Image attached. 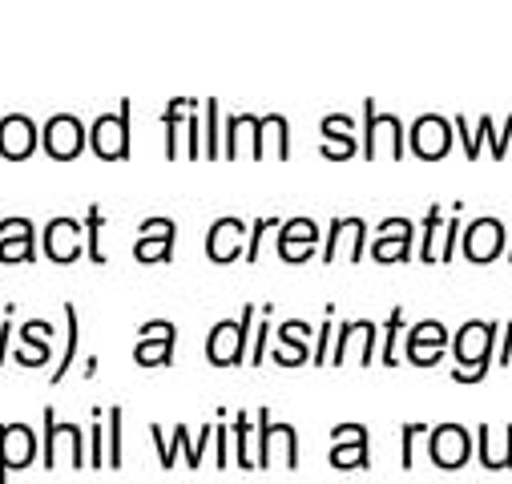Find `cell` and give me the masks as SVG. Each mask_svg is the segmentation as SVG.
Returning a JSON list of instances; mask_svg holds the SVG:
<instances>
[{
    "label": "cell",
    "instance_id": "6da1fadb",
    "mask_svg": "<svg viewBox=\"0 0 512 484\" xmlns=\"http://www.w3.org/2000/svg\"><path fill=\"white\" fill-rule=\"evenodd\" d=\"M496 335H500V323L496 319H468L456 339H452V355H456V372L452 380L456 384H480L496 359Z\"/></svg>",
    "mask_w": 512,
    "mask_h": 484
},
{
    "label": "cell",
    "instance_id": "7a4b0ae2",
    "mask_svg": "<svg viewBox=\"0 0 512 484\" xmlns=\"http://www.w3.org/2000/svg\"><path fill=\"white\" fill-rule=\"evenodd\" d=\"M259 319V307L246 303L238 319H222L214 323L210 339H206V359L214 368H242L246 363V351H250V327Z\"/></svg>",
    "mask_w": 512,
    "mask_h": 484
},
{
    "label": "cell",
    "instance_id": "3957f363",
    "mask_svg": "<svg viewBox=\"0 0 512 484\" xmlns=\"http://www.w3.org/2000/svg\"><path fill=\"white\" fill-rule=\"evenodd\" d=\"M259 468H299V432L295 424L271 420V408H259V452H254Z\"/></svg>",
    "mask_w": 512,
    "mask_h": 484
},
{
    "label": "cell",
    "instance_id": "277c9868",
    "mask_svg": "<svg viewBox=\"0 0 512 484\" xmlns=\"http://www.w3.org/2000/svg\"><path fill=\"white\" fill-rule=\"evenodd\" d=\"M404 158V121L396 113H379L375 101H363V158Z\"/></svg>",
    "mask_w": 512,
    "mask_h": 484
},
{
    "label": "cell",
    "instance_id": "5b68a950",
    "mask_svg": "<svg viewBox=\"0 0 512 484\" xmlns=\"http://www.w3.org/2000/svg\"><path fill=\"white\" fill-rule=\"evenodd\" d=\"M130 113H134V105L121 101L117 113H101L89 126V146L101 162H125L130 158Z\"/></svg>",
    "mask_w": 512,
    "mask_h": 484
},
{
    "label": "cell",
    "instance_id": "8992f818",
    "mask_svg": "<svg viewBox=\"0 0 512 484\" xmlns=\"http://www.w3.org/2000/svg\"><path fill=\"white\" fill-rule=\"evenodd\" d=\"M460 247L472 267H488V263L504 259V251H508V226L500 218H476L460 234Z\"/></svg>",
    "mask_w": 512,
    "mask_h": 484
},
{
    "label": "cell",
    "instance_id": "52a82bcc",
    "mask_svg": "<svg viewBox=\"0 0 512 484\" xmlns=\"http://www.w3.org/2000/svg\"><path fill=\"white\" fill-rule=\"evenodd\" d=\"M89 146V130L81 126L77 113H53L41 130V150L53 158V162H73L81 158V150Z\"/></svg>",
    "mask_w": 512,
    "mask_h": 484
},
{
    "label": "cell",
    "instance_id": "ba28073f",
    "mask_svg": "<svg viewBox=\"0 0 512 484\" xmlns=\"http://www.w3.org/2000/svg\"><path fill=\"white\" fill-rule=\"evenodd\" d=\"M41 428H45V468L61 464V452H69L73 468H85V432L77 424H61L53 408L41 412Z\"/></svg>",
    "mask_w": 512,
    "mask_h": 484
},
{
    "label": "cell",
    "instance_id": "9c48e42d",
    "mask_svg": "<svg viewBox=\"0 0 512 484\" xmlns=\"http://www.w3.org/2000/svg\"><path fill=\"white\" fill-rule=\"evenodd\" d=\"M81 230H85V226H81L77 218H69V214L49 218V222H45V230H41L45 259H49V263H57V267L77 263V259L85 255V238H81Z\"/></svg>",
    "mask_w": 512,
    "mask_h": 484
},
{
    "label": "cell",
    "instance_id": "30bf717a",
    "mask_svg": "<svg viewBox=\"0 0 512 484\" xmlns=\"http://www.w3.org/2000/svg\"><path fill=\"white\" fill-rule=\"evenodd\" d=\"M404 146H412V154L424 158V162H440L452 150V121L440 117V113L416 117V126H412V134H408Z\"/></svg>",
    "mask_w": 512,
    "mask_h": 484
},
{
    "label": "cell",
    "instance_id": "8fae6325",
    "mask_svg": "<svg viewBox=\"0 0 512 484\" xmlns=\"http://www.w3.org/2000/svg\"><path fill=\"white\" fill-rule=\"evenodd\" d=\"M428 452L436 468H464L472 460V432L464 424H440L428 432Z\"/></svg>",
    "mask_w": 512,
    "mask_h": 484
},
{
    "label": "cell",
    "instance_id": "7c38bea8",
    "mask_svg": "<svg viewBox=\"0 0 512 484\" xmlns=\"http://www.w3.org/2000/svg\"><path fill=\"white\" fill-rule=\"evenodd\" d=\"M41 146V130L29 113H5L0 117V158L9 162H25L33 158V150Z\"/></svg>",
    "mask_w": 512,
    "mask_h": 484
},
{
    "label": "cell",
    "instance_id": "4fadbf2b",
    "mask_svg": "<svg viewBox=\"0 0 512 484\" xmlns=\"http://www.w3.org/2000/svg\"><path fill=\"white\" fill-rule=\"evenodd\" d=\"M375 339H379V323L375 319H347L343 327H339V339H335V351L327 355L335 368H343L347 363V355H351V347L359 343V363L367 368V363H375Z\"/></svg>",
    "mask_w": 512,
    "mask_h": 484
},
{
    "label": "cell",
    "instance_id": "5bb4252c",
    "mask_svg": "<svg viewBox=\"0 0 512 484\" xmlns=\"http://www.w3.org/2000/svg\"><path fill=\"white\" fill-rule=\"evenodd\" d=\"M37 456V440L29 424H0V484H9V472L29 468Z\"/></svg>",
    "mask_w": 512,
    "mask_h": 484
},
{
    "label": "cell",
    "instance_id": "9a60e30c",
    "mask_svg": "<svg viewBox=\"0 0 512 484\" xmlns=\"http://www.w3.org/2000/svg\"><path fill=\"white\" fill-rule=\"evenodd\" d=\"M246 255V222L242 218H218L206 234V259L214 267H230Z\"/></svg>",
    "mask_w": 512,
    "mask_h": 484
},
{
    "label": "cell",
    "instance_id": "2e32d148",
    "mask_svg": "<svg viewBox=\"0 0 512 484\" xmlns=\"http://www.w3.org/2000/svg\"><path fill=\"white\" fill-rule=\"evenodd\" d=\"M363 238H367L363 218H335L331 234H327V247H323V263H335V259L359 263L363 259Z\"/></svg>",
    "mask_w": 512,
    "mask_h": 484
},
{
    "label": "cell",
    "instance_id": "e0dca14e",
    "mask_svg": "<svg viewBox=\"0 0 512 484\" xmlns=\"http://www.w3.org/2000/svg\"><path fill=\"white\" fill-rule=\"evenodd\" d=\"M472 452L480 456V464H484L488 472H508V468H512V424H504L500 432H492L488 424H480Z\"/></svg>",
    "mask_w": 512,
    "mask_h": 484
},
{
    "label": "cell",
    "instance_id": "ac0fdd59",
    "mask_svg": "<svg viewBox=\"0 0 512 484\" xmlns=\"http://www.w3.org/2000/svg\"><path fill=\"white\" fill-rule=\"evenodd\" d=\"M226 158H242L250 154L254 162L263 158V146H259V117L254 113H230L226 117Z\"/></svg>",
    "mask_w": 512,
    "mask_h": 484
},
{
    "label": "cell",
    "instance_id": "d6986e66",
    "mask_svg": "<svg viewBox=\"0 0 512 484\" xmlns=\"http://www.w3.org/2000/svg\"><path fill=\"white\" fill-rule=\"evenodd\" d=\"M259 146H263V158H267V154H275L279 162L291 158V126H287L283 113L259 117Z\"/></svg>",
    "mask_w": 512,
    "mask_h": 484
},
{
    "label": "cell",
    "instance_id": "ffe728a7",
    "mask_svg": "<svg viewBox=\"0 0 512 484\" xmlns=\"http://www.w3.org/2000/svg\"><path fill=\"white\" fill-rule=\"evenodd\" d=\"M408 355L412 351H448V327L440 319H420L412 331H408Z\"/></svg>",
    "mask_w": 512,
    "mask_h": 484
},
{
    "label": "cell",
    "instance_id": "44dd1931",
    "mask_svg": "<svg viewBox=\"0 0 512 484\" xmlns=\"http://www.w3.org/2000/svg\"><path fill=\"white\" fill-rule=\"evenodd\" d=\"M335 468H371V436H359V440H343V444H331V456H327Z\"/></svg>",
    "mask_w": 512,
    "mask_h": 484
},
{
    "label": "cell",
    "instance_id": "7402d4cb",
    "mask_svg": "<svg viewBox=\"0 0 512 484\" xmlns=\"http://www.w3.org/2000/svg\"><path fill=\"white\" fill-rule=\"evenodd\" d=\"M315 242H319V226L311 218L279 222V247H315Z\"/></svg>",
    "mask_w": 512,
    "mask_h": 484
},
{
    "label": "cell",
    "instance_id": "603a6c76",
    "mask_svg": "<svg viewBox=\"0 0 512 484\" xmlns=\"http://www.w3.org/2000/svg\"><path fill=\"white\" fill-rule=\"evenodd\" d=\"M371 259H375L379 267L408 263V259H412V234H408V238H375V242H371Z\"/></svg>",
    "mask_w": 512,
    "mask_h": 484
},
{
    "label": "cell",
    "instance_id": "cb8c5ba5",
    "mask_svg": "<svg viewBox=\"0 0 512 484\" xmlns=\"http://www.w3.org/2000/svg\"><path fill=\"white\" fill-rule=\"evenodd\" d=\"M65 319H69L65 355H61V363H57V372H53V380H49V384H61V380L69 376V368H73V355H77V343H81V319H77V307H73V303H65Z\"/></svg>",
    "mask_w": 512,
    "mask_h": 484
},
{
    "label": "cell",
    "instance_id": "d4e9b609",
    "mask_svg": "<svg viewBox=\"0 0 512 484\" xmlns=\"http://www.w3.org/2000/svg\"><path fill=\"white\" fill-rule=\"evenodd\" d=\"M400 331H404V307H392V315L383 319V347L375 355L383 368H396V363H400V355H396V335Z\"/></svg>",
    "mask_w": 512,
    "mask_h": 484
},
{
    "label": "cell",
    "instance_id": "484cf974",
    "mask_svg": "<svg viewBox=\"0 0 512 484\" xmlns=\"http://www.w3.org/2000/svg\"><path fill=\"white\" fill-rule=\"evenodd\" d=\"M134 359L142 363V368H170L174 363V343L170 339H138Z\"/></svg>",
    "mask_w": 512,
    "mask_h": 484
},
{
    "label": "cell",
    "instance_id": "4316f807",
    "mask_svg": "<svg viewBox=\"0 0 512 484\" xmlns=\"http://www.w3.org/2000/svg\"><path fill=\"white\" fill-rule=\"evenodd\" d=\"M81 226H85V259L101 267V263H105V251H101V226H105V214H101V206H89Z\"/></svg>",
    "mask_w": 512,
    "mask_h": 484
},
{
    "label": "cell",
    "instance_id": "83f0119b",
    "mask_svg": "<svg viewBox=\"0 0 512 484\" xmlns=\"http://www.w3.org/2000/svg\"><path fill=\"white\" fill-rule=\"evenodd\" d=\"M234 444H238V452H234L238 468H259V464H254V424H250L246 412L234 416Z\"/></svg>",
    "mask_w": 512,
    "mask_h": 484
},
{
    "label": "cell",
    "instance_id": "f1b7e54d",
    "mask_svg": "<svg viewBox=\"0 0 512 484\" xmlns=\"http://www.w3.org/2000/svg\"><path fill=\"white\" fill-rule=\"evenodd\" d=\"M444 230V206H432L424 218V234H420V263H436V242Z\"/></svg>",
    "mask_w": 512,
    "mask_h": 484
},
{
    "label": "cell",
    "instance_id": "f546056e",
    "mask_svg": "<svg viewBox=\"0 0 512 484\" xmlns=\"http://www.w3.org/2000/svg\"><path fill=\"white\" fill-rule=\"evenodd\" d=\"M37 259V238H0V263L5 267H21Z\"/></svg>",
    "mask_w": 512,
    "mask_h": 484
},
{
    "label": "cell",
    "instance_id": "4dcf8cb0",
    "mask_svg": "<svg viewBox=\"0 0 512 484\" xmlns=\"http://www.w3.org/2000/svg\"><path fill=\"white\" fill-rule=\"evenodd\" d=\"M134 259L138 263H170L174 259V238H138L134 242Z\"/></svg>",
    "mask_w": 512,
    "mask_h": 484
},
{
    "label": "cell",
    "instance_id": "1f68e13d",
    "mask_svg": "<svg viewBox=\"0 0 512 484\" xmlns=\"http://www.w3.org/2000/svg\"><path fill=\"white\" fill-rule=\"evenodd\" d=\"M93 416H97V420H93V428L85 432V464H89V468H105V424H101L105 412L93 408Z\"/></svg>",
    "mask_w": 512,
    "mask_h": 484
},
{
    "label": "cell",
    "instance_id": "d6a6232c",
    "mask_svg": "<svg viewBox=\"0 0 512 484\" xmlns=\"http://www.w3.org/2000/svg\"><path fill=\"white\" fill-rule=\"evenodd\" d=\"M202 113H206V126H202V158H218L222 154V142H218V134H222V126H218V101L210 97L206 105H202Z\"/></svg>",
    "mask_w": 512,
    "mask_h": 484
},
{
    "label": "cell",
    "instance_id": "836d02e7",
    "mask_svg": "<svg viewBox=\"0 0 512 484\" xmlns=\"http://www.w3.org/2000/svg\"><path fill=\"white\" fill-rule=\"evenodd\" d=\"M311 323L307 319H287L279 327V347H291V351H311Z\"/></svg>",
    "mask_w": 512,
    "mask_h": 484
},
{
    "label": "cell",
    "instance_id": "e575fe53",
    "mask_svg": "<svg viewBox=\"0 0 512 484\" xmlns=\"http://www.w3.org/2000/svg\"><path fill=\"white\" fill-rule=\"evenodd\" d=\"M355 150H359L355 134H323V158L347 162V158H355Z\"/></svg>",
    "mask_w": 512,
    "mask_h": 484
},
{
    "label": "cell",
    "instance_id": "d590c367",
    "mask_svg": "<svg viewBox=\"0 0 512 484\" xmlns=\"http://www.w3.org/2000/svg\"><path fill=\"white\" fill-rule=\"evenodd\" d=\"M121 408H109L105 412V428H109V456H105V464L109 468H121Z\"/></svg>",
    "mask_w": 512,
    "mask_h": 484
},
{
    "label": "cell",
    "instance_id": "8d00e7d4",
    "mask_svg": "<svg viewBox=\"0 0 512 484\" xmlns=\"http://www.w3.org/2000/svg\"><path fill=\"white\" fill-rule=\"evenodd\" d=\"M420 436H428V424H404V428H400V440H404L400 464H404V468H416V444H420Z\"/></svg>",
    "mask_w": 512,
    "mask_h": 484
},
{
    "label": "cell",
    "instance_id": "74e56055",
    "mask_svg": "<svg viewBox=\"0 0 512 484\" xmlns=\"http://www.w3.org/2000/svg\"><path fill=\"white\" fill-rule=\"evenodd\" d=\"M275 222H279V218H259V222L250 226V242H246V255H242L246 263H259V247H263V238H267V230H271Z\"/></svg>",
    "mask_w": 512,
    "mask_h": 484
},
{
    "label": "cell",
    "instance_id": "f35d334b",
    "mask_svg": "<svg viewBox=\"0 0 512 484\" xmlns=\"http://www.w3.org/2000/svg\"><path fill=\"white\" fill-rule=\"evenodd\" d=\"M456 242H460V218H448V222H444V242L436 247V263H452Z\"/></svg>",
    "mask_w": 512,
    "mask_h": 484
},
{
    "label": "cell",
    "instance_id": "ab89813d",
    "mask_svg": "<svg viewBox=\"0 0 512 484\" xmlns=\"http://www.w3.org/2000/svg\"><path fill=\"white\" fill-rule=\"evenodd\" d=\"M138 238H178V222L174 218H146L138 226Z\"/></svg>",
    "mask_w": 512,
    "mask_h": 484
},
{
    "label": "cell",
    "instance_id": "60d3db41",
    "mask_svg": "<svg viewBox=\"0 0 512 484\" xmlns=\"http://www.w3.org/2000/svg\"><path fill=\"white\" fill-rule=\"evenodd\" d=\"M408 234H416V222L412 218H383L375 226V238H408Z\"/></svg>",
    "mask_w": 512,
    "mask_h": 484
},
{
    "label": "cell",
    "instance_id": "b9f144b4",
    "mask_svg": "<svg viewBox=\"0 0 512 484\" xmlns=\"http://www.w3.org/2000/svg\"><path fill=\"white\" fill-rule=\"evenodd\" d=\"M267 335H271V323H267V315H263V319H259V335H254V343H250V351H246L250 368H259V363L267 359Z\"/></svg>",
    "mask_w": 512,
    "mask_h": 484
},
{
    "label": "cell",
    "instance_id": "7bdbcfd3",
    "mask_svg": "<svg viewBox=\"0 0 512 484\" xmlns=\"http://www.w3.org/2000/svg\"><path fill=\"white\" fill-rule=\"evenodd\" d=\"M138 339H170V343H178V327L166 323V319H150V323L138 327Z\"/></svg>",
    "mask_w": 512,
    "mask_h": 484
},
{
    "label": "cell",
    "instance_id": "ee69618b",
    "mask_svg": "<svg viewBox=\"0 0 512 484\" xmlns=\"http://www.w3.org/2000/svg\"><path fill=\"white\" fill-rule=\"evenodd\" d=\"M0 238H37V226L29 218H0Z\"/></svg>",
    "mask_w": 512,
    "mask_h": 484
},
{
    "label": "cell",
    "instance_id": "f6af8a7d",
    "mask_svg": "<svg viewBox=\"0 0 512 484\" xmlns=\"http://www.w3.org/2000/svg\"><path fill=\"white\" fill-rule=\"evenodd\" d=\"M327 351H331V319H323V327L315 335V347H311V363H315V368H323V363H327Z\"/></svg>",
    "mask_w": 512,
    "mask_h": 484
},
{
    "label": "cell",
    "instance_id": "bcb514c9",
    "mask_svg": "<svg viewBox=\"0 0 512 484\" xmlns=\"http://www.w3.org/2000/svg\"><path fill=\"white\" fill-rule=\"evenodd\" d=\"M150 436H154V448H158V464H162V468H174V464H178V448H174V444H166V436H162V428H158V424L150 428Z\"/></svg>",
    "mask_w": 512,
    "mask_h": 484
},
{
    "label": "cell",
    "instance_id": "7dc6e473",
    "mask_svg": "<svg viewBox=\"0 0 512 484\" xmlns=\"http://www.w3.org/2000/svg\"><path fill=\"white\" fill-rule=\"evenodd\" d=\"M319 130H323V134H355V121H351L347 113H327V117L319 121Z\"/></svg>",
    "mask_w": 512,
    "mask_h": 484
},
{
    "label": "cell",
    "instance_id": "c3c4849f",
    "mask_svg": "<svg viewBox=\"0 0 512 484\" xmlns=\"http://www.w3.org/2000/svg\"><path fill=\"white\" fill-rule=\"evenodd\" d=\"M271 359L279 363V368H303V363H311V351H291V347H279Z\"/></svg>",
    "mask_w": 512,
    "mask_h": 484
},
{
    "label": "cell",
    "instance_id": "681fc988",
    "mask_svg": "<svg viewBox=\"0 0 512 484\" xmlns=\"http://www.w3.org/2000/svg\"><path fill=\"white\" fill-rule=\"evenodd\" d=\"M214 444H218V448H214V464L226 468V464H230V452H226V448H230V432H226V424H214Z\"/></svg>",
    "mask_w": 512,
    "mask_h": 484
},
{
    "label": "cell",
    "instance_id": "f907efd6",
    "mask_svg": "<svg viewBox=\"0 0 512 484\" xmlns=\"http://www.w3.org/2000/svg\"><path fill=\"white\" fill-rule=\"evenodd\" d=\"M359 436H367V428H363V424H335V428H331V444L359 440Z\"/></svg>",
    "mask_w": 512,
    "mask_h": 484
},
{
    "label": "cell",
    "instance_id": "816d5d0a",
    "mask_svg": "<svg viewBox=\"0 0 512 484\" xmlns=\"http://www.w3.org/2000/svg\"><path fill=\"white\" fill-rule=\"evenodd\" d=\"M315 255V247H279V259L283 263H307Z\"/></svg>",
    "mask_w": 512,
    "mask_h": 484
},
{
    "label": "cell",
    "instance_id": "f5cc1de1",
    "mask_svg": "<svg viewBox=\"0 0 512 484\" xmlns=\"http://www.w3.org/2000/svg\"><path fill=\"white\" fill-rule=\"evenodd\" d=\"M9 335H13V323L5 319L0 323V368H5V359H9Z\"/></svg>",
    "mask_w": 512,
    "mask_h": 484
},
{
    "label": "cell",
    "instance_id": "db71d44e",
    "mask_svg": "<svg viewBox=\"0 0 512 484\" xmlns=\"http://www.w3.org/2000/svg\"><path fill=\"white\" fill-rule=\"evenodd\" d=\"M504 259H508V263H512V238H508V255H504Z\"/></svg>",
    "mask_w": 512,
    "mask_h": 484
}]
</instances>
